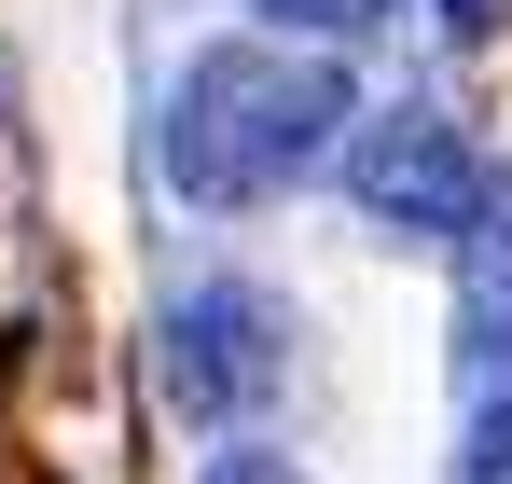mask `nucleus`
<instances>
[{
    "instance_id": "1",
    "label": "nucleus",
    "mask_w": 512,
    "mask_h": 484,
    "mask_svg": "<svg viewBox=\"0 0 512 484\" xmlns=\"http://www.w3.org/2000/svg\"><path fill=\"white\" fill-rule=\"evenodd\" d=\"M346 139V70L319 42H208L167 97V180L194 208H263Z\"/></svg>"
},
{
    "instance_id": "2",
    "label": "nucleus",
    "mask_w": 512,
    "mask_h": 484,
    "mask_svg": "<svg viewBox=\"0 0 512 484\" xmlns=\"http://www.w3.org/2000/svg\"><path fill=\"white\" fill-rule=\"evenodd\" d=\"M346 194H360L374 236H457V222L485 208V153L457 139V111L402 97V111H374V125L346 139Z\"/></svg>"
},
{
    "instance_id": "3",
    "label": "nucleus",
    "mask_w": 512,
    "mask_h": 484,
    "mask_svg": "<svg viewBox=\"0 0 512 484\" xmlns=\"http://www.w3.org/2000/svg\"><path fill=\"white\" fill-rule=\"evenodd\" d=\"M277 388H291V319L263 305L250 277L180 291V319H167V402L208 415V429H236V415H263Z\"/></svg>"
},
{
    "instance_id": "4",
    "label": "nucleus",
    "mask_w": 512,
    "mask_h": 484,
    "mask_svg": "<svg viewBox=\"0 0 512 484\" xmlns=\"http://www.w3.org/2000/svg\"><path fill=\"white\" fill-rule=\"evenodd\" d=\"M457 388L499 402L512 388V194L485 180V208L457 222Z\"/></svg>"
},
{
    "instance_id": "5",
    "label": "nucleus",
    "mask_w": 512,
    "mask_h": 484,
    "mask_svg": "<svg viewBox=\"0 0 512 484\" xmlns=\"http://www.w3.org/2000/svg\"><path fill=\"white\" fill-rule=\"evenodd\" d=\"M263 14H277V42H319L333 56V42H374L402 0H263Z\"/></svg>"
},
{
    "instance_id": "6",
    "label": "nucleus",
    "mask_w": 512,
    "mask_h": 484,
    "mask_svg": "<svg viewBox=\"0 0 512 484\" xmlns=\"http://www.w3.org/2000/svg\"><path fill=\"white\" fill-rule=\"evenodd\" d=\"M457 484H512V388L471 402V443H457Z\"/></svg>"
},
{
    "instance_id": "7",
    "label": "nucleus",
    "mask_w": 512,
    "mask_h": 484,
    "mask_svg": "<svg viewBox=\"0 0 512 484\" xmlns=\"http://www.w3.org/2000/svg\"><path fill=\"white\" fill-rule=\"evenodd\" d=\"M443 28H457V42H499V28H512V0H443Z\"/></svg>"
},
{
    "instance_id": "8",
    "label": "nucleus",
    "mask_w": 512,
    "mask_h": 484,
    "mask_svg": "<svg viewBox=\"0 0 512 484\" xmlns=\"http://www.w3.org/2000/svg\"><path fill=\"white\" fill-rule=\"evenodd\" d=\"M208 484H291V457H208Z\"/></svg>"
}]
</instances>
